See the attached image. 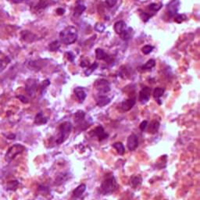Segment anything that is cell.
I'll use <instances>...</instances> for the list:
<instances>
[{
	"instance_id": "cell-1",
	"label": "cell",
	"mask_w": 200,
	"mask_h": 200,
	"mask_svg": "<svg viewBox=\"0 0 200 200\" xmlns=\"http://www.w3.org/2000/svg\"><path fill=\"white\" fill-rule=\"evenodd\" d=\"M77 36H78L77 29L73 26H68L65 27L60 33V40L67 45L74 43L77 41Z\"/></svg>"
},
{
	"instance_id": "cell-2",
	"label": "cell",
	"mask_w": 200,
	"mask_h": 200,
	"mask_svg": "<svg viewBox=\"0 0 200 200\" xmlns=\"http://www.w3.org/2000/svg\"><path fill=\"white\" fill-rule=\"evenodd\" d=\"M118 188L119 185L117 184V180L112 175V176H109L104 179L103 181L102 182L101 187H100V189H101V192L103 195H110V194L116 192Z\"/></svg>"
},
{
	"instance_id": "cell-3",
	"label": "cell",
	"mask_w": 200,
	"mask_h": 200,
	"mask_svg": "<svg viewBox=\"0 0 200 200\" xmlns=\"http://www.w3.org/2000/svg\"><path fill=\"white\" fill-rule=\"evenodd\" d=\"M72 123L69 121H65L62 123L59 127V135L57 137L56 143L60 145L67 140V137L70 135L72 131Z\"/></svg>"
},
{
	"instance_id": "cell-4",
	"label": "cell",
	"mask_w": 200,
	"mask_h": 200,
	"mask_svg": "<svg viewBox=\"0 0 200 200\" xmlns=\"http://www.w3.org/2000/svg\"><path fill=\"white\" fill-rule=\"evenodd\" d=\"M24 149V146H23L22 145H20V144H15V145L10 147L8 149V151L6 152V160L10 163V162L14 160L17 156L22 153Z\"/></svg>"
},
{
	"instance_id": "cell-5",
	"label": "cell",
	"mask_w": 200,
	"mask_h": 200,
	"mask_svg": "<svg viewBox=\"0 0 200 200\" xmlns=\"http://www.w3.org/2000/svg\"><path fill=\"white\" fill-rule=\"evenodd\" d=\"M96 90L98 91V93L100 95H103V94H106L110 91V85L108 82V81L105 80V79H99L95 81V85H94Z\"/></svg>"
},
{
	"instance_id": "cell-6",
	"label": "cell",
	"mask_w": 200,
	"mask_h": 200,
	"mask_svg": "<svg viewBox=\"0 0 200 200\" xmlns=\"http://www.w3.org/2000/svg\"><path fill=\"white\" fill-rule=\"evenodd\" d=\"M90 135L92 137H96L99 142H102V141L105 140L109 136L108 133H106V132L105 131L103 127H102V126H98V127H95L94 130H92V131H91Z\"/></svg>"
},
{
	"instance_id": "cell-7",
	"label": "cell",
	"mask_w": 200,
	"mask_h": 200,
	"mask_svg": "<svg viewBox=\"0 0 200 200\" xmlns=\"http://www.w3.org/2000/svg\"><path fill=\"white\" fill-rule=\"evenodd\" d=\"M179 6H180L179 0H172L171 2L167 5V14H168L169 17H173L176 14H177Z\"/></svg>"
},
{
	"instance_id": "cell-8",
	"label": "cell",
	"mask_w": 200,
	"mask_h": 200,
	"mask_svg": "<svg viewBox=\"0 0 200 200\" xmlns=\"http://www.w3.org/2000/svg\"><path fill=\"white\" fill-rule=\"evenodd\" d=\"M139 137L135 134H131L128 136L127 140V146L130 151H134L139 146Z\"/></svg>"
},
{
	"instance_id": "cell-9",
	"label": "cell",
	"mask_w": 200,
	"mask_h": 200,
	"mask_svg": "<svg viewBox=\"0 0 200 200\" xmlns=\"http://www.w3.org/2000/svg\"><path fill=\"white\" fill-rule=\"evenodd\" d=\"M150 95H151V89L148 87H145L139 92V101L141 103L145 104L149 100Z\"/></svg>"
},
{
	"instance_id": "cell-10",
	"label": "cell",
	"mask_w": 200,
	"mask_h": 200,
	"mask_svg": "<svg viewBox=\"0 0 200 200\" xmlns=\"http://www.w3.org/2000/svg\"><path fill=\"white\" fill-rule=\"evenodd\" d=\"M37 90V82L34 79H29L26 83V91L29 95L33 96Z\"/></svg>"
},
{
	"instance_id": "cell-11",
	"label": "cell",
	"mask_w": 200,
	"mask_h": 200,
	"mask_svg": "<svg viewBox=\"0 0 200 200\" xmlns=\"http://www.w3.org/2000/svg\"><path fill=\"white\" fill-rule=\"evenodd\" d=\"M135 103H136V100L135 98L126 99L121 102V109L123 111H129L133 108Z\"/></svg>"
},
{
	"instance_id": "cell-12",
	"label": "cell",
	"mask_w": 200,
	"mask_h": 200,
	"mask_svg": "<svg viewBox=\"0 0 200 200\" xmlns=\"http://www.w3.org/2000/svg\"><path fill=\"white\" fill-rule=\"evenodd\" d=\"M142 183V177L141 175H133L130 179V186L132 189H137L139 188Z\"/></svg>"
},
{
	"instance_id": "cell-13",
	"label": "cell",
	"mask_w": 200,
	"mask_h": 200,
	"mask_svg": "<svg viewBox=\"0 0 200 200\" xmlns=\"http://www.w3.org/2000/svg\"><path fill=\"white\" fill-rule=\"evenodd\" d=\"M74 94L76 98H77V100L79 101V102H83L85 101V99L86 98V92L81 87H77L74 89Z\"/></svg>"
},
{
	"instance_id": "cell-14",
	"label": "cell",
	"mask_w": 200,
	"mask_h": 200,
	"mask_svg": "<svg viewBox=\"0 0 200 200\" xmlns=\"http://www.w3.org/2000/svg\"><path fill=\"white\" fill-rule=\"evenodd\" d=\"M86 190V185L85 184H81V185H78L76 189L73 190V196L74 198H80L82 195L84 194V192Z\"/></svg>"
},
{
	"instance_id": "cell-15",
	"label": "cell",
	"mask_w": 200,
	"mask_h": 200,
	"mask_svg": "<svg viewBox=\"0 0 200 200\" xmlns=\"http://www.w3.org/2000/svg\"><path fill=\"white\" fill-rule=\"evenodd\" d=\"M148 133L153 135V134H156L159 131L160 123L158 120H152V121L150 123V124L148 125Z\"/></svg>"
},
{
	"instance_id": "cell-16",
	"label": "cell",
	"mask_w": 200,
	"mask_h": 200,
	"mask_svg": "<svg viewBox=\"0 0 200 200\" xmlns=\"http://www.w3.org/2000/svg\"><path fill=\"white\" fill-rule=\"evenodd\" d=\"M125 29H126L125 22L120 20V21H117L114 23V31L117 35H120Z\"/></svg>"
},
{
	"instance_id": "cell-17",
	"label": "cell",
	"mask_w": 200,
	"mask_h": 200,
	"mask_svg": "<svg viewBox=\"0 0 200 200\" xmlns=\"http://www.w3.org/2000/svg\"><path fill=\"white\" fill-rule=\"evenodd\" d=\"M110 101H111V100H110V98H109V97L106 96V95H101L99 97H98V99H97L96 103L98 106L102 107L108 105V104L110 102Z\"/></svg>"
},
{
	"instance_id": "cell-18",
	"label": "cell",
	"mask_w": 200,
	"mask_h": 200,
	"mask_svg": "<svg viewBox=\"0 0 200 200\" xmlns=\"http://www.w3.org/2000/svg\"><path fill=\"white\" fill-rule=\"evenodd\" d=\"M73 118H74L75 123L80 124L81 122H83L85 120V113L83 110H78V111H77V113H75Z\"/></svg>"
},
{
	"instance_id": "cell-19",
	"label": "cell",
	"mask_w": 200,
	"mask_h": 200,
	"mask_svg": "<svg viewBox=\"0 0 200 200\" xmlns=\"http://www.w3.org/2000/svg\"><path fill=\"white\" fill-rule=\"evenodd\" d=\"M85 9H86V7L85 6V5H83L81 3H78L75 6L74 10H73V16H75V17L81 16L84 13Z\"/></svg>"
},
{
	"instance_id": "cell-20",
	"label": "cell",
	"mask_w": 200,
	"mask_h": 200,
	"mask_svg": "<svg viewBox=\"0 0 200 200\" xmlns=\"http://www.w3.org/2000/svg\"><path fill=\"white\" fill-rule=\"evenodd\" d=\"M47 123V119L43 116L42 113H39L35 116V123L37 125L45 124Z\"/></svg>"
},
{
	"instance_id": "cell-21",
	"label": "cell",
	"mask_w": 200,
	"mask_h": 200,
	"mask_svg": "<svg viewBox=\"0 0 200 200\" xmlns=\"http://www.w3.org/2000/svg\"><path fill=\"white\" fill-rule=\"evenodd\" d=\"M95 56H96V58L98 59V60H106V58L108 57V56H107V54L106 53L105 51H104L103 49H102V48H96V50H95Z\"/></svg>"
},
{
	"instance_id": "cell-22",
	"label": "cell",
	"mask_w": 200,
	"mask_h": 200,
	"mask_svg": "<svg viewBox=\"0 0 200 200\" xmlns=\"http://www.w3.org/2000/svg\"><path fill=\"white\" fill-rule=\"evenodd\" d=\"M164 92H165V89H163V88H160V87H158V88L155 89V90L153 91L154 98H155V99H156V101H159L160 97L163 96Z\"/></svg>"
},
{
	"instance_id": "cell-23",
	"label": "cell",
	"mask_w": 200,
	"mask_h": 200,
	"mask_svg": "<svg viewBox=\"0 0 200 200\" xmlns=\"http://www.w3.org/2000/svg\"><path fill=\"white\" fill-rule=\"evenodd\" d=\"M113 147L117 150V152H118L120 155H123V154H124L125 148L121 142H115L114 144H113Z\"/></svg>"
},
{
	"instance_id": "cell-24",
	"label": "cell",
	"mask_w": 200,
	"mask_h": 200,
	"mask_svg": "<svg viewBox=\"0 0 200 200\" xmlns=\"http://www.w3.org/2000/svg\"><path fill=\"white\" fill-rule=\"evenodd\" d=\"M60 44L58 41H53L52 42L48 45V49L52 52H55V51H57V50L60 48Z\"/></svg>"
},
{
	"instance_id": "cell-25",
	"label": "cell",
	"mask_w": 200,
	"mask_h": 200,
	"mask_svg": "<svg viewBox=\"0 0 200 200\" xmlns=\"http://www.w3.org/2000/svg\"><path fill=\"white\" fill-rule=\"evenodd\" d=\"M131 28H128L127 30V29H125V30L120 35V38L124 41L129 40V39H131Z\"/></svg>"
},
{
	"instance_id": "cell-26",
	"label": "cell",
	"mask_w": 200,
	"mask_h": 200,
	"mask_svg": "<svg viewBox=\"0 0 200 200\" xmlns=\"http://www.w3.org/2000/svg\"><path fill=\"white\" fill-rule=\"evenodd\" d=\"M97 67H98V64H97V63H94L93 64H92V65H91L89 68L85 70V74L86 75V76H89V75L92 74V73H93L95 70H96Z\"/></svg>"
},
{
	"instance_id": "cell-27",
	"label": "cell",
	"mask_w": 200,
	"mask_h": 200,
	"mask_svg": "<svg viewBox=\"0 0 200 200\" xmlns=\"http://www.w3.org/2000/svg\"><path fill=\"white\" fill-rule=\"evenodd\" d=\"M156 65V61L154 60H149L146 64L142 67L143 70H151L152 68H153Z\"/></svg>"
},
{
	"instance_id": "cell-28",
	"label": "cell",
	"mask_w": 200,
	"mask_h": 200,
	"mask_svg": "<svg viewBox=\"0 0 200 200\" xmlns=\"http://www.w3.org/2000/svg\"><path fill=\"white\" fill-rule=\"evenodd\" d=\"M9 63H10V59L7 58V57L0 60V72H2V70H5Z\"/></svg>"
},
{
	"instance_id": "cell-29",
	"label": "cell",
	"mask_w": 200,
	"mask_h": 200,
	"mask_svg": "<svg viewBox=\"0 0 200 200\" xmlns=\"http://www.w3.org/2000/svg\"><path fill=\"white\" fill-rule=\"evenodd\" d=\"M19 185V182L17 181H11L8 183L7 185V188H8L9 190L12 191H15L16 189H17V187Z\"/></svg>"
},
{
	"instance_id": "cell-30",
	"label": "cell",
	"mask_w": 200,
	"mask_h": 200,
	"mask_svg": "<svg viewBox=\"0 0 200 200\" xmlns=\"http://www.w3.org/2000/svg\"><path fill=\"white\" fill-rule=\"evenodd\" d=\"M67 174H61V175H59V177H57L56 179V185H61L62 183H64L65 181H67V179L68 178L67 176Z\"/></svg>"
},
{
	"instance_id": "cell-31",
	"label": "cell",
	"mask_w": 200,
	"mask_h": 200,
	"mask_svg": "<svg viewBox=\"0 0 200 200\" xmlns=\"http://www.w3.org/2000/svg\"><path fill=\"white\" fill-rule=\"evenodd\" d=\"M162 4L161 3H152L148 6V9L152 12H157L161 9Z\"/></svg>"
},
{
	"instance_id": "cell-32",
	"label": "cell",
	"mask_w": 200,
	"mask_h": 200,
	"mask_svg": "<svg viewBox=\"0 0 200 200\" xmlns=\"http://www.w3.org/2000/svg\"><path fill=\"white\" fill-rule=\"evenodd\" d=\"M173 17H174V21L177 22V23H182L184 20H185L187 19L186 16L185 15H184V14H176Z\"/></svg>"
},
{
	"instance_id": "cell-33",
	"label": "cell",
	"mask_w": 200,
	"mask_h": 200,
	"mask_svg": "<svg viewBox=\"0 0 200 200\" xmlns=\"http://www.w3.org/2000/svg\"><path fill=\"white\" fill-rule=\"evenodd\" d=\"M153 48H154L153 46H152V45H145L144 47H142V51L145 55H148V54H149L150 52H152Z\"/></svg>"
},
{
	"instance_id": "cell-34",
	"label": "cell",
	"mask_w": 200,
	"mask_h": 200,
	"mask_svg": "<svg viewBox=\"0 0 200 200\" xmlns=\"http://www.w3.org/2000/svg\"><path fill=\"white\" fill-rule=\"evenodd\" d=\"M153 16V14H149L148 13H145V12H142L140 14V17L144 22H147L148 20H149L151 17Z\"/></svg>"
},
{
	"instance_id": "cell-35",
	"label": "cell",
	"mask_w": 200,
	"mask_h": 200,
	"mask_svg": "<svg viewBox=\"0 0 200 200\" xmlns=\"http://www.w3.org/2000/svg\"><path fill=\"white\" fill-rule=\"evenodd\" d=\"M95 28L98 32H103L104 30H105V26H104L102 23H96V25H95Z\"/></svg>"
},
{
	"instance_id": "cell-36",
	"label": "cell",
	"mask_w": 200,
	"mask_h": 200,
	"mask_svg": "<svg viewBox=\"0 0 200 200\" xmlns=\"http://www.w3.org/2000/svg\"><path fill=\"white\" fill-rule=\"evenodd\" d=\"M117 1L118 0H106V3L110 8H111V7H114L117 4Z\"/></svg>"
},
{
	"instance_id": "cell-37",
	"label": "cell",
	"mask_w": 200,
	"mask_h": 200,
	"mask_svg": "<svg viewBox=\"0 0 200 200\" xmlns=\"http://www.w3.org/2000/svg\"><path fill=\"white\" fill-rule=\"evenodd\" d=\"M148 125V121H147V120H144V121H142V123H140V126H139V127H140V130L142 131H144L147 128Z\"/></svg>"
},
{
	"instance_id": "cell-38",
	"label": "cell",
	"mask_w": 200,
	"mask_h": 200,
	"mask_svg": "<svg viewBox=\"0 0 200 200\" xmlns=\"http://www.w3.org/2000/svg\"><path fill=\"white\" fill-rule=\"evenodd\" d=\"M66 56H67V58L69 61L73 62V60H74V55H73L72 52H67V53H66Z\"/></svg>"
},
{
	"instance_id": "cell-39",
	"label": "cell",
	"mask_w": 200,
	"mask_h": 200,
	"mask_svg": "<svg viewBox=\"0 0 200 200\" xmlns=\"http://www.w3.org/2000/svg\"><path fill=\"white\" fill-rule=\"evenodd\" d=\"M17 97L20 98L21 102H24V103H27V102H28V100H27V98H26V97L23 96V95H19V96H17Z\"/></svg>"
},
{
	"instance_id": "cell-40",
	"label": "cell",
	"mask_w": 200,
	"mask_h": 200,
	"mask_svg": "<svg viewBox=\"0 0 200 200\" xmlns=\"http://www.w3.org/2000/svg\"><path fill=\"white\" fill-rule=\"evenodd\" d=\"M56 13L58 15H63V14H64V13H65V10L63 8H58L56 10Z\"/></svg>"
},
{
	"instance_id": "cell-41",
	"label": "cell",
	"mask_w": 200,
	"mask_h": 200,
	"mask_svg": "<svg viewBox=\"0 0 200 200\" xmlns=\"http://www.w3.org/2000/svg\"><path fill=\"white\" fill-rule=\"evenodd\" d=\"M12 1H13V2H16V3H19V2H23V0H12Z\"/></svg>"
},
{
	"instance_id": "cell-42",
	"label": "cell",
	"mask_w": 200,
	"mask_h": 200,
	"mask_svg": "<svg viewBox=\"0 0 200 200\" xmlns=\"http://www.w3.org/2000/svg\"><path fill=\"white\" fill-rule=\"evenodd\" d=\"M0 54H1V51H0Z\"/></svg>"
}]
</instances>
